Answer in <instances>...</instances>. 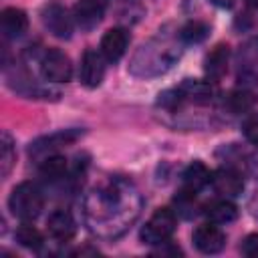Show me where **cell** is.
Listing matches in <instances>:
<instances>
[{"mask_svg": "<svg viewBox=\"0 0 258 258\" xmlns=\"http://www.w3.org/2000/svg\"><path fill=\"white\" fill-rule=\"evenodd\" d=\"M242 133L250 143L258 145V113L246 115V119L242 121Z\"/></svg>", "mask_w": 258, "mask_h": 258, "instance_id": "cell-25", "label": "cell"}, {"mask_svg": "<svg viewBox=\"0 0 258 258\" xmlns=\"http://www.w3.org/2000/svg\"><path fill=\"white\" fill-rule=\"evenodd\" d=\"M179 58V48L173 40H169L167 36L161 38L155 36L153 40H149L147 44H141V48L135 52L129 71L135 77H155L165 73L167 69L173 67V62Z\"/></svg>", "mask_w": 258, "mask_h": 258, "instance_id": "cell-2", "label": "cell"}, {"mask_svg": "<svg viewBox=\"0 0 258 258\" xmlns=\"http://www.w3.org/2000/svg\"><path fill=\"white\" fill-rule=\"evenodd\" d=\"M38 171L40 175L46 179V181H58L64 177L67 173V159L62 155H56V153H50L46 157H42L40 165H38Z\"/></svg>", "mask_w": 258, "mask_h": 258, "instance_id": "cell-20", "label": "cell"}, {"mask_svg": "<svg viewBox=\"0 0 258 258\" xmlns=\"http://www.w3.org/2000/svg\"><path fill=\"white\" fill-rule=\"evenodd\" d=\"M248 2V6H252V8H258V0H246Z\"/></svg>", "mask_w": 258, "mask_h": 258, "instance_id": "cell-28", "label": "cell"}, {"mask_svg": "<svg viewBox=\"0 0 258 258\" xmlns=\"http://www.w3.org/2000/svg\"><path fill=\"white\" fill-rule=\"evenodd\" d=\"M254 171H256V175H258V159L254 161Z\"/></svg>", "mask_w": 258, "mask_h": 258, "instance_id": "cell-29", "label": "cell"}, {"mask_svg": "<svg viewBox=\"0 0 258 258\" xmlns=\"http://www.w3.org/2000/svg\"><path fill=\"white\" fill-rule=\"evenodd\" d=\"M46 230L48 234L58 240V242H69L75 234H77V222L75 218L71 216V212L67 210H54L48 214V220H46Z\"/></svg>", "mask_w": 258, "mask_h": 258, "instance_id": "cell-15", "label": "cell"}, {"mask_svg": "<svg viewBox=\"0 0 258 258\" xmlns=\"http://www.w3.org/2000/svg\"><path fill=\"white\" fill-rule=\"evenodd\" d=\"M0 24H2V32L6 38H18L28 28V16L24 10L8 6L0 14Z\"/></svg>", "mask_w": 258, "mask_h": 258, "instance_id": "cell-18", "label": "cell"}, {"mask_svg": "<svg viewBox=\"0 0 258 258\" xmlns=\"http://www.w3.org/2000/svg\"><path fill=\"white\" fill-rule=\"evenodd\" d=\"M105 77V56L93 48L85 50L79 67V81L87 89H97Z\"/></svg>", "mask_w": 258, "mask_h": 258, "instance_id": "cell-8", "label": "cell"}, {"mask_svg": "<svg viewBox=\"0 0 258 258\" xmlns=\"http://www.w3.org/2000/svg\"><path fill=\"white\" fill-rule=\"evenodd\" d=\"M40 73L50 83H67L73 77V62L62 50L50 48L40 58Z\"/></svg>", "mask_w": 258, "mask_h": 258, "instance_id": "cell-6", "label": "cell"}, {"mask_svg": "<svg viewBox=\"0 0 258 258\" xmlns=\"http://www.w3.org/2000/svg\"><path fill=\"white\" fill-rule=\"evenodd\" d=\"M240 252L248 258H258V232L248 234L240 246Z\"/></svg>", "mask_w": 258, "mask_h": 258, "instance_id": "cell-26", "label": "cell"}, {"mask_svg": "<svg viewBox=\"0 0 258 258\" xmlns=\"http://www.w3.org/2000/svg\"><path fill=\"white\" fill-rule=\"evenodd\" d=\"M210 2H212L214 6H218V8H232L236 0H210Z\"/></svg>", "mask_w": 258, "mask_h": 258, "instance_id": "cell-27", "label": "cell"}, {"mask_svg": "<svg viewBox=\"0 0 258 258\" xmlns=\"http://www.w3.org/2000/svg\"><path fill=\"white\" fill-rule=\"evenodd\" d=\"M236 77L242 85H258V36L248 38L238 48Z\"/></svg>", "mask_w": 258, "mask_h": 258, "instance_id": "cell-5", "label": "cell"}, {"mask_svg": "<svg viewBox=\"0 0 258 258\" xmlns=\"http://www.w3.org/2000/svg\"><path fill=\"white\" fill-rule=\"evenodd\" d=\"M141 198L137 189L119 177L95 187L85 202V216L89 228L105 238H115L139 216Z\"/></svg>", "mask_w": 258, "mask_h": 258, "instance_id": "cell-1", "label": "cell"}, {"mask_svg": "<svg viewBox=\"0 0 258 258\" xmlns=\"http://www.w3.org/2000/svg\"><path fill=\"white\" fill-rule=\"evenodd\" d=\"M40 20L44 24V28L56 36V38H71L73 34V18L69 16L67 8H62L60 4H46L40 10Z\"/></svg>", "mask_w": 258, "mask_h": 258, "instance_id": "cell-7", "label": "cell"}, {"mask_svg": "<svg viewBox=\"0 0 258 258\" xmlns=\"http://www.w3.org/2000/svg\"><path fill=\"white\" fill-rule=\"evenodd\" d=\"M8 208L16 218H20L24 222H32L44 210V196L36 183L22 181L12 189V194L8 198Z\"/></svg>", "mask_w": 258, "mask_h": 258, "instance_id": "cell-3", "label": "cell"}, {"mask_svg": "<svg viewBox=\"0 0 258 258\" xmlns=\"http://www.w3.org/2000/svg\"><path fill=\"white\" fill-rule=\"evenodd\" d=\"M212 185L218 194H222L226 198H234V196L242 194L244 177L234 165H226V167H220L218 171L212 173Z\"/></svg>", "mask_w": 258, "mask_h": 258, "instance_id": "cell-10", "label": "cell"}, {"mask_svg": "<svg viewBox=\"0 0 258 258\" xmlns=\"http://www.w3.org/2000/svg\"><path fill=\"white\" fill-rule=\"evenodd\" d=\"M175 224H177V218L171 208H157L141 228L139 238L143 244H149V246L165 244L175 232Z\"/></svg>", "mask_w": 258, "mask_h": 258, "instance_id": "cell-4", "label": "cell"}, {"mask_svg": "<svg viewBox=\"0 0 258 258\" xmlns=\"http://www.w3.org/2000/svg\"><path fill=\"white\" fill-rule=\"evenodd\" d=\"M228 60H230V46L220 42L216 44L208 54H206V60H204V71H206V77L210 83H218L224 79L226 71H228Z\"/></svg>", "mask_w": 258, "mask_h": 258, "instance_id": "cell-14", "label": "cell"}, {"mask_svg": "<svg viewBox=\"0 0 258 258\" xmlns=\"http://www.w3.org/2000/svg\"><path fill=\"white\" fill-rule=\"evenodd\" d=\"M14 165H16L14 141H12V137L6 131H2V137H0V175L8 177Z\"/></svg>", "mask_w": 258, "mask_h": 258, "instance_id": "cell-23", "label": "cell"}, {"mask_svg": "<svg viewBox=\"0 0 258 258\" xmlns=\"http://www.w3.org/2000/svg\"><path fill=\"white\" fill-rule=\"evenodd\" d=\"M175 89L183 103H194V105H208L214 95L210 81H200V79H183L181 85Z\"/></svg>", "mask_w": 258, "mask_h": 258, "instance_id": "cell-16", "label": "cell"}, {"mask_svg": "<svg viewBox=\"0 0 258 258\" xmlns=\"http://www.w3.org/2000/svg\"><path fill=\"white\" fill-rule=\"evenodd\" d=\"M224 105L228 107V111H230L232 115L248 113V111L252 109V105H254V97H252V93L246 91V89H234V91L228 93Z\"/></svg>", "mask_w": 258, "mask_h": 258, "instance_id": "cell-22", "label": "cell"}, {"mask_svg": "<svg viewBox=\"0 0 258 258\" xmlns=\"http://www.w3.org/2000/svg\"><path fill=\"white\" fill-rule=\"evenodd\" d=\"M105 16L103 0H79L73 8V18L81 30H93Z\"/></svg>", "mask_w": 258, "mask_h": 258, "instance_id": "cell-11", "label": "cell"}, {"mask_svg": "<svg viewBox=\"0 0 258 258\" xmlns=\"http://www.w3.org/2000/svg\"><path fill=\"white\" fill-rule=\"evenodd\" d=\"M81 135H83V131H79V129H64V131H58V133H50V135L40 137L34 143H30V155H34V157H38V155L46 157V153L50 155V151H54L56 147L71 145Z\"/></svg>", "mask_w": 258, "mask_h": 258, "instance_id": "cell-13", "label": "cell"}, {"mask_svg": "<svg viewBox=\"0 0 258 258\" xmlns=\"http://www.w3.org/2000/svg\"><path fill=\"white\" fill-rule=\"evenodd\" d=\"M208 183H212V171L202 161H191L181 173V189L189 194H198Z\"/></svg>", "mask_w": 258, "mask_h": 258, "instance_id": "cell-17", "label": "cell"}, {"mask_svg": "<svg viewBox=\"0 0 258 258\" xmlns=\"http://www.w3.org/2000/svg\"><path fill=\"white\" fill-rule=\"evenodd\" d=\"M14 238L20 246L28 248V250H40L42 244H44V238L42 234L32 226V224H20L14 232Z\"/></svg>", "mask_w": 258, "mask_h": 258, "instance_id": "cell-24", "label": "cell"}, {"mask_svg": "<svg viewBox=\"0 0 258 258\" xmlns=\"http://www.w3.org/2000/svg\"><path fill=\"white\" fill-rule=\"evenodd\" d=\"M127 46H129V32L121 26L109 28L101 38V54L109 62H117L127 52Z\"/></svg>", "mask_w": 258, "mask_h": 258, "instance_id": "cell-12", "label": "cell"}, {"mask_svg": "<svg viewBox=\"0 0 258 258\" xmlns=\"http://www.w3.org/2000/svg\"><path fill=\"white\" fill-rule=\"evenodd\" d=\"M204 214L214 224H230V222H234L238 218V206L234 202L226 200V198L224 200H214V202H210L206 206Z\"/></svg>", "mask_w": 258, "mask_h": 258, "instance_id": "cell-19", "label": "cell"}, {"mask_svg": "<svg viewBox=\"0 0 258 258\" xmlns=\"http://www.w3.org/2000/svg\"><path fill=\"white\" fill-rule=\"evenodd\" d=\"M210 34V26L202 20H189L185 22L179 30H177V38L185 44H198V42H204Z\"/></svg>", "mask_w": 258, "mask_h": 258, "instance_id": "cell-21", "label": "cell"}, {"mask_svg": "<svg viewBox=\"0 0 258 258\" xmlns=\"http://www.w3.org/2000/svg\"><path fill=\"white\" fill-rule=\"evenodd\" d=\"M191 240L202 254H218L226 246V234L214 222L198 226L191 234Z\"/></svg>", "mask_w": 258, "mask_h": 258, "instance_id": "cell-9", "label": "cell"}]
</instances>
